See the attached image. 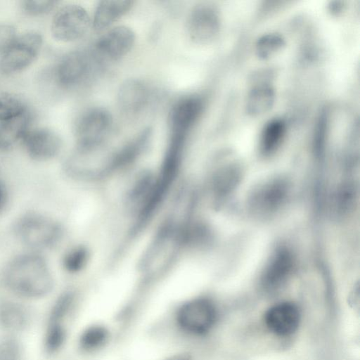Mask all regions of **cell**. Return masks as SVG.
Here are the masks:
<instances>
[{
	"instance_id": "cell-29",
	"label": "cell",
	"mask_w": 360,
	"mask_h": 360,
	"mask_svg": "<svg viewBox=\"0 0 360 360\" xmlns=\"http://www.w3.org/2000/svg\"><path fill=\"white\" fill-rule=\"evenodd\" d=\"M18 34L12 25L0 23V55L11 45Z\"/></svg>"
},
{
	"instance_id": "cell-23",
	"label": "cell",
	"mask_w": 360,
	"mask_h": 360,
	"mask_svg": "<svg viewBox=\"0 0 360 360\" xmlns=\"http://www.w3.org/2000/svg\"><path fill=\"white\" fill-rule=\"evenodd\" d=\"M58 3L53 0H25L20 2V7L27 15L41 16L54 10Z\"/></svg>"
},
{
	"instance_id": "cell-21",
	"label": "cell",
	"mask_w": 360,
	"mask_h": 360,
	"mask_svg": "<svg viewBox=\"0 0 360 360\" xmlns=\"http://www.w3.org/2000/svg\"><path fill=\"white\" fill-rule=\"evenodd\" d=\"M285 133V124L279 119L266 123L262 131L260 148L265 154L274 152L281 144Z\"/></svg>"
},
{
	"instance_id": "cell-11",
	"label": "cell",
	"mask_w": 360,
	"mask_h": 360,
	"mask_svg": "<svg viewBox=\"0 0 360 360\" xmlns=\"http://www.w3.org/2000/svg\"><path fill=\"white\" fill-rule=\"evenodd\" d=\"M151 96V89L147 83L131 78L120 84L117 101L120 111L127 117H134L146 110Z\"/></svg>"
},
{
	"instance_id": "cell-16",
	"label": "cell",
	"mask_w": 360,
	"mask_h": 360,
	"mask_svg": "<svg viewBox=\"0 0 360 360\" xmlns=\"http://www.w3.org/2000/svg\"><path fill=\"white\" fill-rule=\"evenodd\" d=\"M30 321L27 309L14 301L0 302V326L6 330L17 331L25 328Z\"/></svg>"
},
{
	"instance_id": "cell-30",
	"label": "cell",
	"mask_w": 360,
	"mask_h": 360,
	"mask_svg": "<svg viewBox=\"0 0 360 360\" xmlns=\"http://www.w3.org/2000/svg\"><path fill=\"white\" fill-rule=\"evenodd\" d=\"M7 201V192L4 184L0 181V212L4 210Z\"/></svg>"
},
{
	"instance_id": "cell-3",
	"label": "cell",
	"mask_w": 360,
	"mask_h": 360,
	"mask_svg": "<svg viewBox=\"0 0 360 360\" xmlns=\"http://www.w3.org/2000/svg\"><path fill=\"white\" fill-rule=\"evenodd\" d=\"M113 127V117L103 107H91L84 110L74 124L77 150L90 153L101 147Z\"/></svg>"
},
{
	"instance_id": "cell-14",
	"label": "cell",
	"mask_w": 360,
	"mask_h": 360,
	"mask_svg": "<svg viewBox=\"0 0 360 360\" xmlns=\"http://www.w3.org/2000/svg\"><path fill=\"white\" fill-rule=\"evenodd\" d=\"M134 1L108 0L98 2L91 20L92 27L99 32L103 30L127 14Z\"/></svg>"
},
{
	"instance_id": "cell-12",
	"label": "cell",
	"mask_w": 360,
	"mask_h": 360,
	"mask_svg": "<svg viewBox=\"0 0 360 360\" xmlns=\"http://www.w3.org/2000/svg\"><path fill=\"white\" fill-rule=\"evenodd\" d=\"M264 319L271 333L278 337H286L297 331L301 314L296 304L283 302L269 307L264 314Z\"/></svg>"
},
{
	"instance_id": "cell-25",
	"label": "cell",
	"mask_w": 360,
	"mask_h": 360,
	"mask_svg": "<svg viewBox=\"0 0 360 360\" xmlns=\"http://www.w3.org/2000/svg\"><path fill=\"white\" fill-rule=\"evenodd\" d=\"M284 45V40L276 34H268L261 37L256 44L259 57L266 58L276 53Z\"/></svg>"
},
{
	"instance_id": "cell-13",
	"label": "cell",
	"mask_w": 360,
	"mask_h": 360,
	"mask_svg": "<svg viewBox=\"0 0 360 360\" xmlns=\"http://www.w3.org/2000/svg\"><path fill=\"white\" fill-rule=\"evenodd\" d=\"M204 101L198 95L193 94L179 99L169 114V129L190 133L200 117Z\"/></svg>"
},
{
	"instance_id": "cell-20",
	"label": "cell",
	"mask_w": 360,
	"mask_h": 360,
	"mask_svg": "<svg viewBox=\"0 0 360 360\" xmlns=\"http://www.w3.org/2000/svg\"><path fill=\"white\" fill-rule=\"evenodd\" d=\"M31 109L25 99L17 94L4 92L0 94V122L18 117Z\"/></svg>"
},
{
	"instance_id": "cell-1",
	"label": "cell",
	"mask_w": 360,
	"mask_h": 360,
	"mask_svg": "<svg viewBox=\"0 0 360 360\" xmlns=\"http://www.w3.org/2000/svg\"><path fill=\"white\" fill-rule=\"evenodd\" d=\"M4 280L10 290L27 298L46 296L53 287L46 260L35 253L24 254L13 259L5 270Z\"/></svg>"
},
{
	"instance_id": "cell-2",
	"label": "cell",
	"mask_w": 360,
	"mask_h": 360,
	"mask_svg": "<svg viewBox=\"0 0 360 360\" xmlns=\"http://www.w3.org/2000/svg\"><path fill=\"white\" fill-rule=\"evenodd\" d=\"M102 61L94 51L75 50L63 56L45 73L51 84L60 90H71L85 84L97 71Z\"/></svg>"
},
{
	"instance_id": "cell-27",
	"label": "cell",
	"mask_w": 360,
	"mask_h": 360,
	"mask_svg": "<svg viewBox=\"0 0 360 360\" xmlns=\"http://www.w3.org/2000/svg\"><path fill=\"white\" fill-rule=\"evenodd\" d=\"M22 349L19 342L13 338L0 340V360H20Z\"/></svg>"
},
{
	"instance_id": "cell-24",
	"label": "cell",
	"mask_w": 360,
	"mask_h": 360,
	"mask_svg": "<svg viewBox=\"0 0 360 360\" xmlns=\"http://www.w3.org/2000/svg\"><path fill=\"white\" fill-rule=\"evenodd\" d=\"M74 300V295L71 292L60 295L51 310L49 323H61L71 310Z\"/></svg>"
},
{
	"instance_id": "cell-6",
	"label": "cell",
	"mask_w": 360,
	"mask_h": 360,
	"mask_svg": "<svg viewBox=\"0 0 360 360\" xmlns=\"http://www.w3.org/2000/svg\"><path fill=\"white\" fill-rule=\"evenodd\" d=\"M92 27L88 11L81 5L68 4L55 13L50 31L58 41L70 43L82 39Z\"/></svg>"
},
{
	"instance_id": "cell-26",
	"label": "cell",
	"mask_w": 360,
	"mask_h": 360,
	"mask_svg": "<svg viewBox=\"0 0 360 360\" xmlns=\"http://www.w3.org/2000/svg\"><path fill=\"white\" fill-rule=\"evenodd\" d=\"M66 338V331L62 323H49L45 336V347L51 353L58 350Z\"/></svg>"
},
{
	"instance_id": "cell-5",
	"label": "cell",
	"mask_w": 360,
	"mask_h": 360,
	"mask_svg": "<svg viewBox=\"0 0 360 360\" xmlns=\"http://www.w3.org/2000/svg\"><path fill=\"white\" fill-rule=\"evenodd\" d=\"M43 44L41 34L28 31L18 35L0 55V73L11 75L23 71L37 58Z\"/></svg>"
},
{
	"instance_id": "cell-4",
	"label": "cell",
	"mask_w": 360,
	"mask_h": 360,
	"mask_svg": "<svg viewBox=\"0 0 360 360\" xmlns=\"http://www.w3.org/2000/svg\"><path fill=\"white\" fill-rule=\"evenodd\" d=\"M14 231L22 243L37 250L51 248L61 235L60 227L55 221L37 213H28L19 218Z\"/></svg>"
},
{
	"instance_id": "cell-10",
	"label": "cell",
	"mask_w": 360,
	"mask_h": 360,
	"mask_svg": "<svg viewBox=\"0 0 360 360\" xmlns=\"http://www.w3.org/2000/svg\"><path fill=\"white\" fill-rule=\"evenodd\" d=\"M27 155L33 160L46 161L55 158L62 148V139L54 130L44 127H33L21 140Z\"/></svg>"
},
{
	"instance_id": "cell-9",
	"label": "cell",
	"mask_w": 360,
	"mask_h": 360,
	"mask_svg": "<svg viewBox=\"0 0 360 360\" xmlns=\"http://www.w3.org/2000/svg\"><path fill=\"white\" fill-rule=\"evenodd\" d=\"M136 35L126 25H117L101 35L95 44L94 53L101 60L116 61L127 55L132 49Z\"/></svg>"
},
{
	"instance_id": "cell-28",
	"label": "cell",
	"mask_w": 360,
	"mask_h": 360,
	"mask_svg": "<svg viewBox=\"0 0 360 360\" xmlns=\"http://www.w3.org/2000/svg\"><path fill=\"white\" fill-rule=\"evenodd\" d=\"M86 253L82 248H75L68 252L63 259V266L67 271L75 272L83 266Z\"/></svg>"
},
{
	"instance_id": "cell-17",
	"label": "cell",
	"mask_w": 360,
	"mask_h": 360,
	"mask_svg": "<svg viewBox=\"0 0 360 360\" xmlns=\"http://www.w3.org/2000/svg\"><path fill=\"white\" fill-rule=\"evenodd\" d=\"M152 136L151 127L143 129L115 153L111 160L112 165H120L135 159L147 147Z\"/></svg>"
},
{
	"instance_id": "cell-15",
	"label": "cell",
	"mask_w": 360,
	"mask_h": 360,
	"mask_svg": "<svg viewBox=\"0 0 360 360\" xmlns=\"http://www.w3.org/2000/svg\"><path fill=\"white\" fill-rule=\"evenodd\" d=\"M34 117L31 109L18 117L0 122V149H8L21 141L26 132L33 127Z\"/></svg>"
},
{
	"instance_id": "cell-7",
	"label": "cell",
	"mask_w": 360,
	"mask_h": 360,
	"mask_svg": "<svg viewBox=\"0 0 360 360\" xmlns=\"http://www.w3.org/2000/svg\"><path fill=\"white\" fill-rule=\"evenodd\" d=\"M178 327L184 333L202 335L215 325L217 311L214 304L205 298L189 300L179 307L176 313Z\"/></svg>"
},
{
	"instance_id": "cell-22",
	"label": "cell",
	"mask_w": 360,
	"mask_h": 360,
	"mask_svg": "<svg viewBox=\"0 0 360 360\" xmlns=\"http://www.w3.org/2000/svg\"><path fill=\"white\" fill-rule=\"evenodd\" d=\"M109 332L101 325H93L86 328L81 334L79 343L85 351H93L102 347L108 340Z\"/></svg>"
},
{
	"instance_id": "cell-18",
	"label": "cell",
	"mask_w": 360,
	"mask_h": 360,
	"mask_svg": "<svg viewBox=\"0 0 360 360\" xmlns=\"http://www.w3.org/2000/svg\"><path fill=\"white\" fill-rule=\"evenodd\" d=\"M291 258L286 251H279L269 263L263 277V284L268 289L281 285L290 272Z\"/></svg>"
},
{
	"instance_id": "cell-19",
	"label": "cell",
	"mask_w": 360,
	"mask_h": 360,
	"mask_svg": "<svg viewBox=\"0 0 360 360\" xmlns=\"http://www.w3.org/2000/svg\"><path fill=\"white\" fill-rule=\"evenodd\" d=\"M274 91L267 84L253 88L248 97L246 108L249 114L255 116L267 112L274 101Z\"/></svg>"
},
{
	"instance_id": "cell-31",
	"label": "cell",
	"mask_w": 360,
	"mask_h": 360,
	"mask_svg": "<svg viewBox=\"0 0 360 360\" xmlns=\"http://www.w3.org/2000/svg\"><path fill=\"white\" fill-rule=\"evenodd\" d=\"M165 360H192V357L187 352H179L167 357Z\"/></svg>"
},
{
	"instance_id": "cell-8",
	"label": "cell",
	"mask_w": 360,
	"mask_h": 360,
	"mask_svg": "<svg viewBox=\"0 0 360 360\" xmlns=\"http://www.w3.org/2000/svg\"><path fill=\"white\" fill-rule=\"evenodd\" d=\"M219 27L218 12L211 4H199L188 14L187 32L190 39L196 44H207L213 40L219 32Z\"/></svg>"
}]
</instances>
